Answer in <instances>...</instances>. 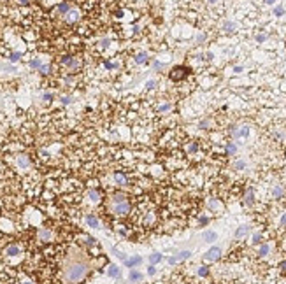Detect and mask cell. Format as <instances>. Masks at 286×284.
Wrapping results in <instances>:
<instances>
[{"mask_svg": "<svg viewBox=\"0 0 286 284\" xmlns=\"http://www.w3.org/2000/svg\"><path fill=\"white\" fill-rule=\"evenodd\" d=\"M207 2H209V4H214V2H216V0H207Z\"/></svg>", "mask_w": 286, "mask_h": 284, "instance_id": "6f0895ef", "label": "cell"}, {"mask_svg": "<svg viewBox=\"0 0 286 284\" xmlns=\"http://www.w3.org/2000/svg\"><path fill=\"white\" fill-rule=\"evenodd\" d=\"M283 14H285V7H283V5H276V7H274V16L279 18V16H283Z\"/></svg>", "mask_w": 286, "mask_h": 284, "instance_id": "d6a6232c", "label": "cell"}, {"mask_svg": "<svg viewBox=\"0 0 286 284\" xmlns=\"http://www.w3.org/2000/svg\"><path fill=\"white\" fill-rule=\"evenodd\" d=\"M84 221H86V225L90 228H100V221H98V218L93 216V214H88V216L84 218Z\"/></svg>", "mask_w": 286, "mask_h": 284, "instance_id": "4fadbf2b", "label": "cell"}, {"mask_svg": "<svg viewBox=\"0 0 286 284\" xmlns=\"http://www.w3.org/2000/svg\"><path fill=\"white\" fill-rule=\"evenodd\" d=\"M265 40H267V35H265V34H258V35H256V42H265Z\"/></svg>", "mask_w": 286, "mask_h": 284, "instance_id": "f35d334b", "label": "cell"}, {"mask_svg": "<svg viewBox=\"0 0 286 284\" xmlns=\"http://www.w3.org/2000/svg\"><path fill=\"white\" fill-rule=\"evenodd\" d=\"M111 251H113V254H114L116 258H119V260H121V261H125V260H127V258H128V256H127V254H125V253H121V251H118V249H116V247H113V249H111Z\"/></svg>", "mask_w": 286, "mask_h": 284, "instance_id": "f1b7e54d", "label": "cell"}, {"mask_svg": "<svg viewBox=\"0 0 286 284\" xmlns=\"http://www.w3.org/2000/svg\"><path fill=\"white\" fill-rule=\"evenodd\" d=\"M233 72H242V67H233Z\"/></svg>", "mask_w": 286, "mask_h": 284, "instance_id": "f5cc1de1", "label": "cell"}, {"mask_svg": "<svg viewBox=\"0 0 286 284\" xmlns=\"http://www.w3.org/2000/svg\"><path fill=\"white\" fill-rule=\"evenodd\" d=\"M18 165H19V167H23V169H26V167L30 165V161H28V158H26V156H19V158H18Z\"/></svg>", "mask_w": 286, "mask_h": 284, "instance_id": "f546056e", "label": "cell"}, {"mask_svg": "<svg viewBox=\"0 0 286 284\" xmlns=\"http://www.w3.org/2000/svg\"><path fill=\"white\" fill-rule=\"evenodd\" d=\"M265 4H268V5H272V4H276V0H263Z\"/></svg>", "mask_w": 286, "mask_h": 284, "instance_id": "db71d44e", "label": "cell"}, {"mask_svg": "<svg viewBox=\"0 0 286 284\" xmlns=\"http://www.w3.org/2000/svg\"><path fill=\"white\" fill-rule=\"evenodd\" d=\"M77 19H79V11H76V9H70V11L67 12V16H65V21H67V23H74Z\"/></svg>", "mask_w": 286, "mask_h": 284, "instance_id": "2e32d148", "label": "cell"}, {"mask_svg": "<svg viewBox=\"0 0 286 284\" xmlns=\"http://www.w3.org/2000/svg\"><path fill=\"white\" fill-rule=\"evenodd\" d=\"M90 272V261L84 253L79 249H72L63 263V281L67 284H76L86 277Z\"/></svg>", "mask_w": 286, "mask_h": 284, "instance_id": "6da1fadb", "label": "cell"}, {"mask_svg": "<svg viewBox=\"0 0 286 284\" xmlns=\"http://www.w3.org/2000/svg\"><path fill=\"white\" fill-rule=\"evenodd\" d=\"M279 225H281V226H286V212L281 216V219H279Z\"/></svg>", "mask_w": 286, "mask_h": 284, "instance_id": "ee69618b", "label": "cell"}, {"mask_svg": "<svg viewBox=\"0 0 286 284\" xmlns=\"http://www.w3.org/2000/svg\"><path fill=\"white\" fill-rule=\"evenodd\" d=\"M128 281H130V283H140V281H142V274L132 268V270H130V275H128Z\"/></svg>", "mask_w": 286, "mask_h": 284, "instance_id": "e0dca14e", "label": "cell"}, {"mask_svg": "<svg viewBox=\"0 0 286 284\" xmlns=\"http://www.w3.org/2000/svg\"><path fill=\"white\" fill-rule=\"evenodd\" d=\"M21 284H34V283H32V281H23Z\"/></svg>", "mask_w": 286, "mask_h": 284, "instance_id": "9f6ffc18", "label": "cell"}, {"mask_svg": "<svg viewBox=\"0 0 286 284\" xmlns=\"http://www.w3.org/2000/svg\"><path fill=\"white\" fill-rule=\"evenodd\" d=\"M198 223L204 226V225H207L209 223V218H206V216H200V219H198Z\"/></svg>", "mask_w": 286, "mask_h": 284, "instance_id": "b9f144b4", "label": "cell"}, {"mask_svg": "<svg viewBox=\"0 0 286 284\" xmlns=\"http://www.w3.org/2000/svg\"><path fill=\"white\" fill-rule=\"evenodd\" d=\"M197 274H198L200 277H207V275H209V266H204V265L198 266V268H197Z\"/></svg>", "mask_w": 286, "mask_h": 284, "instance_id": "83f0119b", "label": "cell"}, {"mask_svg": "<svg viewBox=\"0 0 286 284\" xmlns=\"http://www.w3.org/2000/svg\"><path fill=\"white\" fill-rule=\"evenodd\" d=\"M154 84H156V81H148V84H146V86H148L149 90H153V88H154Z\"/></svg>", "mask_w": 286, "mask_h": 284, "instance_id": "c3c4849f", "label": "cell"}, {"mask_svg": "<svg viewBox=\"0 0 286 284\" xmlns=\"http://www.w3.org/2000/svg\"><path fill=\"white\" fill-rule=\"evenodd\" d=\"M154 274H156V266L149 265V266H148V275H154Z\"/></svg>", "mask_w": 286, "mask_h": 284, "instance_id": "ab89813d", "label": "cell"}, {"mask_svg": "<svg viewBox=\"0 0 286 284\" xmlns=\"http://www.w3.org/2000/svg\"><path fill=\"white\" fill-rule=\"evenodd\" d=\"M251 244H255V246H258V244H262V233H260V231L253 235V239H251Z\"/></svg>", "mask_w": 286, "mask_h": 284, "instance_id": "4dcf8cb0", "label": "cell"}, {"mask_svg": "<svg viewBox=\"0 0 286 284\" xmlns=\"http://www.w3.org/2000/svg\"><path fill=\"white\" fill-rule=\"evenodd\" d=\"M86 244L88 246H95V239L93 237H86Z\"/></svg>", "mask_w": 286, "mask_h": 284, "instance_id": "7bdbcfd3", "label": "cell"}, {"mask_svg": "<svg viewBox=\"0 0 286 284\" xmlns=\"http://www.w3.org/2000/svg\"><path fill=\"white\" fill-rule=\"evenodd\" d=\"M19 58H21V55H19V53H12V55L9 56V60H11V61H18Z\"/></svg>", "mask_w": 286, "mask_h": 284, "instance_id": "60d3db41", "label": "cell"}, {"mask_svg": "<svg viewBox=\"0 0 286 284\" xmlns=\"http://www.w3.org/2000/svg\"><path fill=\"white\" fill-rule=\"evenodd\" d=\"M223 30H225L227 34H233V32L237 30V25H235L233 21H225V23H223Z\"/></svg>", "mask_w": 286, "mask_h": 284, "instance_id": "ac0fdd59", "label": "cell"}, {"mask_svg": "<svg viewBox=\"0 0 286 284\" xmlns=\"http://www.w3.org/2000/svg\"><path fill=\"white\" fill-rule=\"evenodd\" d=\"M61 65H65V67H69V69H77L79 67V60L74 56H63L61 58Z\"/></svg>", "mask_w": 286, "mask_h": 284, "instance_id": "52a82bcc", "label": "cell"}, {"mask_svg": "<svg viewBox=\"0 0 286 284\" xmlns=\"http://www.w3.org/2000/svg\"><path fill=\"white\" fill-rule=\"evenodd\" d=\"M283 191H285L283 186H279V184H277L276 188L272 189V196H274V198H281V196H283Z\"/></svg>", "mask_w": 286, "mask_h": 284, "instance_id": "484cf974", "label": "cell"}, {"mask_svg": "<svg viewBox=\"0 0 286 284\" xmlns=\"http://www.w3.org/2000/svg\"><path fill=\"white\" fill-rule=\"evenodd\" d=\"M163 260V254H160V253H153V254H149V263L151 265H156L158 261H162Z\"/></svg>", "mask_w": 286, "mask_h": 284, "instance_id": "d4e9b609", "label": "cell"}, {"mask_svg": "<svg viewBox=\"0 0 286 284\" xmlns=\"http://www.w3.org/2000/svg\"><path fill=\"white\" fill-rule=\"evenodd\" d=\"M249 137V126H233V139H248Z\"/></svg>", "mask_w": 286, "mask_h": 284, "instance_id": "8992f818", "label": "cell"}, {"mask_svg": "<svg viewBox=\"0 0 286 284\" xmlns=\"http://www.w3.org/2000/svg\"><path fill=\"white\" fill-rule=\"evenodd\" d=\"M123 263H125L127 268H130V270H132V268H135V266H139L140 263H142V258H140V256H130V258H127Z\"/></svg>", "mask_w": 286, "mask_h": 284, "instance_id": "9c48e42d", "label": "cell"}, {"mask_svg": "<svg viewBox=\"0 0 286 284\" xmlns=\"http://www.w3.org/2000/svg\"><path fill=\"white\" fill-rule=\"evenodd\" d=\"M60 100H61V104H63V105H69V104L72 102V96H61Z\"/></svg>", "mask_w": 286, "mask_h": 284, "instance_id": "d590c367", "label": "cell"}, {"mask_svg": "<svg viewBox=\"0 0 286 284\" xmlns=\"http://www.w3.org/2000/svg\"><path fill=\"white\" fill-rule=\"evenodd\" d=\"M285 46H286V42H285Z\"/></svg>", "mask_w": 286, "mask_h": 284, "instance_id": "680465c9", "label": "cell"}, {"mask_svg": "<svg viewBox=\"0 0 286 284\" xmlns=\"http://www.w3.org/2000/svg\"><path fill=\"white\" fill-rule=\"evenodd\" d=\"M225 153H227L228 156H233V154L237 153V144H233V142H228V144L225 146Z\"/></svg>", "mask_w": 286, "mask_h": 284, "instance_id": "603a6c76", "label": "cell"}, {"mask_svg": "<svg viewBox=\"0 0 286 284\" xmlns=\"http://www.w3.org/2000/svg\"><path fill=\"white\" fill-rule=\"evenodd\" d=\"M188 151H190V153H197V151H198V144H197V142H193V144H190V147H188Z\"/></svg>", "mask_w": 286, "mask_h": 284, "instance_id": "8d00e7d4", "label": "cell"}, {"mask_svg": "<svg viewBox=\"0 0 286 284\" xmlns=\"http://www.w3.org/2000/svg\"><path fill=\"white\" fill-rule=\"evenodd\" d=\"M51 237H53L51 230H48V228H40V230H39V239H40L42 242H48V240H51Z\"/></svg>", "mask_w": 286, "mask_h": 284, "instance_id": "5bb4252c", "label": "cell"}, {"mask_svg": "<svg viewBox=\"0 0 286 284\" xmlns=\"http://www.w3.org/2000/svg\"><path fill=\"white\" fill-rule=\"evenodd\" d=\"M248 165H246V161L244 160H237V161H233V169L235 170H244Z\"/></svg>", "mask_w": 286, "mask_h": 284, "instance_id": "4316f807", "label": "cell"}, {"mask_svg": "<svg viewBox=\"0 0 286 284\" xmlns=\"http://www.w3.org/2000/svg\"><path fill=\"white\" fill-rule=\"evenodd\" d=\"M30 67H32V69H37V70H39V69L42 67V61H40L39 58H34V60H30Z\"/></svg>", "mask_w": 286, "mask_h": 284, "instance_id": "1f68e13d", "label": "cell"}, {"mask_svg": "<svg viewBox=\"0 0 286 284\" xmlns=\"http://www.w3.org/2000/svg\"><path fill=\"white\" fill-rule=\"evenodd\" d=\"M18 2L21 4V5H26V4H28V0H18Z\"/></svg>", "mask_w": 286, "mask_h": 284, "instance_id": "11a10c76", "label": "cell"}, {"mask_svg": "<svg viewBox=\"0 0 286 284\" xmlns=\"http://www.w3.org/2000/svg\"><path fill=\"white\" fill-rule=\"evenodd\" d=\"M49 70H51V67H49V65H42V67L39 69V72H40V74H49Z\"/></svg>", "mask_w": 286, "mask_h": 284, "instance_id": "e575fe53", "label": "cell"}, {"mask_svg": "<svg viewBox=\"0 0 286 284\" xmlns=\"http://www.w3.org/2000/svg\"><path fill=\"white\" fill-rule=\"evenodd\" d=\"M209 207L216 209V207H219V204H218V202H216V200H209Z\"/></svg>", "mask_w": 286, "mask_h": 284, "instance_id": "bcb514c9", "label": "cell"}, {"mask_svg": "<svg viewBox=\"0 0 286 284\" xmlns=\"http://www.w3.org/2000/svg\"><path fill=\"white\" fill-rule=\"evenodd\" d=\"M111 209H113V212L118 214V216H125V214L130 212V202H128V198H127L125 195L116 193L114 196L111 198Z\"/></svg>", "mask_w": 286, "mask_h": 284, "instance_id": "7a4b0ae2", "label": "cell"}, {"mask_svg": "<svg viewBox=\"0 0 286 284\" xmlns=\"http://www.w3.org/2000/svg\"><path fill=\"white\" fill-rule=\"evenodd\" d=\"M86 196H88V200H90V202H93V204H97V202L100 200V193H98L97 189H90Z\"/></svg>", "mask_w": 286, "mask_h": 284, "instance_id": "d6986e66", "label": "cell"}, {"mask_svg": "<svg viewBox=\"0 0 286 284\" xmlns=\"http://www.w3.org/2000/svg\"><path fill=\"white\" fill-rule=\"evenodd\" d=\"M170 79L172 81H181V79H184V77L188 76V67H184V65H177V67H174L170 70Z\"/></svg>", "mask_w": 286, "mask_h": 284, "instance_id": "3957f363", "label": "cell"}, {"mask_svg": "<svg viewBox=\"0 0 286 284\" xmlns=\"http://www.w3.org/2000/svg\"><path fill=\"white\" fill-rule=\"evenodd\" d=\"M114 181H116V184L125 186V184H127V175H125V174H121V172H116V174H114Z\"/></svg>", "mask_w": 286, "mask_h": 284, "instance_id": "ffe728a7", "label": "cell"}, {"mask_svg": "<svg viewBox=\"0 0 286 284\" xmlns=\"http://www.w3.org/2000/svg\"><path fill=\"white\" fill-rule=\"evenodd\" d=\"M170 104H163V105H160L158 107V112H167V111H170Z\"/></svg>", "mask_w": 286, "mask_h": 284, "instance_id": "836d02e7", "label": "cell"}, {"mask_svg": "<svg viewBox=\"0 0 286 284\" xmlns=\"http://www.w3.org/2000/svg\"><path fill=\"white\" fill-rule=\"evenodd\" d=\"M249 231H251V226H249V225H242V226H239L233 231V237H235V239H242V237L248 235Z\"/></svg>", "mask_w": 286, "mask_h": 284, "instance_id": "8fae6325", "label": "cell"}, {"mask_svg": "<svg viewBox=\"0 0 286 284\" xmlns=\"http://www.w3.org/2000/svg\"><path fill=\"white\" fill-rule=\"evenodd\" d=\"M4 254H5V256H9V258L19 256V254H21V247H19V246H16V244H11V246H7V247H5Z\"/></svg>", "mask_w": 286, "mask_h": 284, "instance_id": "ba28073f", "label": "cell"}, {"mask_svg": "<svg viewBox=\"0 0 286 284\" xmlns=\"http://www.w3.org/2000/svg\"><path fill=\"white\" fill-rule=\"evenodd\" d=\"M207 126H209V121H207V119H206V121H202V123H200V128H207Z\"/></svg>", "mask_w": 286, "mask_h": 284, "instance_id": "f907efd6", "label": "cell"}, {"mask_svg": "<svg viewBox=\"0 0 286 284\" xmlns=\"http://www.w3.org/2000/svg\"><path fill=\"white\" fill-rule=\"evenodd\" d=\"M105 67H107V69H116L118 65H116V63H111V61H105Z\"/></svg>", "mask_w": 286, "mask_h": 284, "instance_id": "7dc6e473", "label": "cell"}, {"mask_svg": "<svg viewBox=\"0 0 286 284\" xmlns=\"http://www.w3.org/2000/svg\"><path fill=\"white\" fill-rule=\"evenodd\" d=\"M190 256H191V251H179L176 256H170V258H169V263H170V265H176L177 261H181V260H188Z\"/></svg>", "mask_w": 286, "mask_h": 284, "instance_id": "5b68a950", "label": "cell"}, {"mask_svg": "<svg viewBox=\"0 0 286 284\" xmlns=\"http://www.w3.org/2000/svg\"><path fill=\"white\" fill-rule=\"evenodd\" d=\"M109 42H111L109 39H104V40H102L100 44H102V47H107V46H109Z\"/></svg>", "mask_w": 286, "mask_h": 284, "instance_id": "681fc988", "label": "cell"}, {"mask_svg": "<svg viewBox=\"0 0 286 284\" xmlns=\"http://www.w3.org/2000/svg\"><path fill=\"white\" fill-rule=\"evenodd\" d=\"M279 268H281V270H286V260H283V261L279 263Z\"/></svg>", "mask_w": 286, "mask_h": 284, "instance_id": "816d5d0a", "label": "cell"}, {"mask_svg": "<svg viewBox=\"0 0 286 284\" xmlns=\"http://www.w3.org/2000/svg\"><path fill=\"white\" fill-rule=\"evenodd\" d=\"M135 63H137V65H144V63H148V53L140 51V53L135 56Z\"/></svg>", "mask_w": 286, "mask_h": 284, "instance_id": "44dd1931", "label": "cell"}, {"mask_svg": "<svg viewBox=\"0 0 286 284\" xmlns=\"http://www.w3.org/2000/svg\"><path fill=\"white\" fill-rule=\"evenodd\" d=\"M162 67H163V65H162L160 61H154V63H153V69H154V70H160Z\"/></svg>", "mask_w": 286, "mask_h": 284, "instance_id": "f6af8a7d", "label": "cell"}, {"mask_svg": "<svg viewBox=\"0 0 286 284\" xmlns=\"http://www.w3.org/2000/svg\"><path fill=\"white\" fill-rule=\"evenodd\" d=\"M70 11V5L67 4V2H61V4H58V12L61 14V16H67V12Z\"/></svg>", "mask_w": 286, "mask_h": 284, "instance_id": "7402d4cb", "label": "cell"}, {"mask_svg": "<svg viewBox=\"0 0 286 284\" xmlns=\"http://www.w3.org/2000/svg\"><path fill=\"white\" fill-rule=\"evenodd\" d=\"M202 240L212 244V242H216V240H218V233H216V231H212V230H206V231L202 233Z\"/></svg>", "mask_w": 286, "mask_h": 284, "instance_id": "30bf717a", "label": "cell"}, {"mask_svg": "<svg viewBox=\"0 0 286 284\" xmlns=\"http://www.w3.org/2000/svg\"><path fill=\"white\" fill-rule=\"evenodd\" d=\"M42 100H44V102H51V100H53V93H44L42 95Z\"/></svg>", "mask_w": 286, "mask_h": 284, "instance_id": "74e56055", "label": "cell"}, {"mask_svg": "<svg viewBox=\"0 0 286 284\" xmlns=\"http://www.w3.org/2000/svg\"><path fill=\"white\" fill-rule=\"evenodd\" d=\"M244 204H246V205H253V204H255V191H253V188H248V189H246V195H244Z\"/></svg>", "mask_w": 286, "mask_h": 284, "instance_id": "9a60e30c", "label": "cell"}, {"mask_svg": "<svg viewBox=\"0 0 286 284\" xmlns=\"http://www.w3.org/2000/svg\"><path fill=\"white\" fill-rule=\"evenodd\" d=\"M268 251H270V246L268 244H260V249H258V256L260 258H265L268 254Z\"/></svg>", "mask_w": 286, "mask_h": 284, "instance_id": "cb8c5ba5", "label": "cell"}, {"mask_svg": "<svg viewBox=\"0 0 286 284\" xmlns=\"http://www.w3.org/2000/svg\"><path fill=\"white\" fill-rule=\"evenodd\" d=\"M221 247L219 246H212L211 249H207L206 251V254H204V260L206 261H218L219 258H221Z\"/></svg>", "mask_w": 286, "mask_h": 284, "instance_id": "277c9868", "label": "cell"}, {"mask_svg": "<svg viewBox=\"0 0 286 284\" xmlns=\"http://www.w3.org/2000/svg\"><path fill=\"white\" fill-rule=\"evenodd\" d=\"M107 275L113 277V279H121V268L118 265H109L107 268Z\"/></svg>", "mask_w": 286, "mask_h": 284, "instance_id": "7c38bea8", "label": "cell"}]
</instances>
